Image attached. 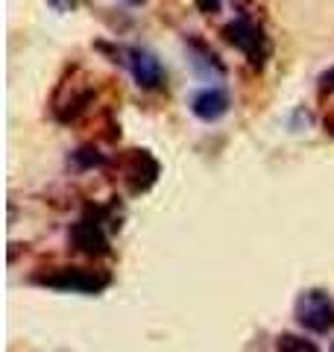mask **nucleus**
Here are the masks:
<instances>
[{
    "mask_svg": "<svg viewBox=\"0 0 334 352\" xmlns=\"http://www.w3.org/2000/svg\"><path fill=\"white\" fill-rule=\"evenodd\" d=\"M331 352H334V346H331Z\"/></svg>",
    "mask_w": 334,
    "mask_h": 352,
    "instance_id": "obj_13",
    "label": "nucleus"
},
{
    "mask_svg": "<svg viewBox=\"0 0 334 352\" xmlns=\"http://www.w3.org/2000/svg\"><path fill=\"white\" fill-rule=\"evenodd\" d=\"M71 244L80 252H85V256H106L109 235L97 217H82L71 226Z\"/></svg>",
    "mask_w": 334,
    "mask_h": 352,
    "instance_id": "obj_5",
    "label": "nucleus"
},
{
    "mask_svg": "<svg viewBox=\"0 0 334 352\" xmlns=\"http://www.w3.org/2000/svg\"><path fill=\"white\" fill-rule=\"evenodd\" d=\"M293 317L305 332L326 335L329 329H334V300L329 291L322 288H308L296 296L293 302Z\"/></svg>",
    "mask_w": 334,
    "mask_h": 352,
    "instance_id": "obj_1",
    "label": "nucleus"
},
{
    "mask_svg": "<svg viewBox=\"0 0 334 352\" xmlns=\"http://www.w3.org/2000/svg\"><path fill=\"white\" fill-rule=\"evenodd\" d=\"M223 36H226L229 44H235V47H238L252 65H264L267 38H264V32H261V27L255 24V21H249V18H235L232 24H226Z\"/></svg>",
    "mask_w": 334,
    "mask_h": 352,
    "instance_id": "obj_3",
    "label": "nucleus"
},
{
    "mask_svg": "<svg viewBox=\"0 0 334 352\" xmlns=\"http://www.w3.org/2000/svg\"><path fill=\"white\" fill-rule=\"evenodd\" d=\"M71 159H74L76 168H94V164H103V156H100L97 150H91V147H82V150L71 153Z\"/></svg>",
    "mask_w": 334,
    "mask_h": 352,
    "instance_id": "obj_9",
    "label": "nucleus"
},
{
    "mask_svg": "<svg viewBox=\"0 0 334 352\" xmlns=\"http://www.w3.org/2000/svg\"><path fill=\"white\" fill-rule=\"evenodd\" d=\"M191 65H194V68H197L199 74H205V76H211V74L223 76V74H226V68L220 65V59H217L208 47H203L199 41H194V44H191Z\"/></svg>",
    "mask_w": 334,
    "mask_h": 352,
    "instance_id": "obj_7",
    "label": "nucleus"
},
{
    "mask_svg": "<svg viewBox=\"0 0 334 352\" xmlns=\"http://www.w3.org/2000/svg\"><path fill=\"white\" fill-rule=\"evenodd\" d=\"M276 352H320V346L314 344V340H308L302 335H278L276 338Z\"/></svg>",
    "mask_w": 334,
    "mask_h": 352,
    "instance_id": "obj_8",
    "label": "nucleus"
},
{
    "mask_svg": "<svg viewBox=\"0 0 334 352\" xmlns=\"http://www.w3.org/2000/svg\"><path fill=\"white\" fill-rule=\"evenodd\" d=\"M320 88H322V91H334V68L320 76Z\"/></svg>",
    "mask_w": 334,
    "mask_h": 352,
    "instance_id": "obj_12",
    "label": "nucleus"
},
{
    "mask_svg": "<svg viewBox=\"0 0 334 352\" xmlns=\"http://www.w3.org/2000/svg\"><path fill=\"white\" fill-rule=\"evenodd\" d=\"M124 62L126 68L132 74V80H135L138 88H147V91H153V88H159L162 80H164V68L155 53H150L147 47H124Z\"/></svg>",
    "mask_w": 334,
    "mask_h": 352,
    "instance_id": "obj_4",
    "label": "nucleus"
},
{
    "mask_svg": "<svg viewBox=\"0 0 334 352\" xmlns=\"http://www.w3.org/2000/svg\"><path fill=\"white\" fill-rule=\"evenodd\" d=\"M44 288H53V291H65V294H100L109 285L106 273H97V270H82V267H62L50 273V276H38L36 279Z\"/></svg>",
    "mask_w": 334,
    "mask_h": 352,
    "instance_id": "obj_2",
    "label": "nucleus"
},
{
    "mask_svg": "<svg viewBox=\"0 0 334 352\" xmlns=\"http://www.w3.org/2000/svg\"><path fill=\"white\" fill-rule=\"evenodd\" d=\"M50 9H56V12H74L76 9V0H47Z\"/></svg>",
    "mask_w": 334,
    "mask_h": 352,
    "instance_id": "obj_11",
    "label": "nucleus"
},
{
    "mask_svg": "<svg viewBox=\"0 0 334 352\" xmlns=\"http://www.w3.org/2000/svg\"><path fill=\"white\" fill-rule=\"evenodd\" d=\"M188 106H191L194 118L205 120V124H214V120H220L223 115L229 112V94L223 91V88H217V85H208V88L194 91Z\"/></svg>",
    "mask_w": 334,
    "mask_h": 352,
    "instance_id": "obj_6",
    "label": "nucleus"
},
{
    "mask_svg": "<svg viewBox=\"0 0 334 352\" xmlns=\"http://www.w3.org/2000/svg\"><path fill=\"white\" fill-rule=\"evenodd\" d=\"M197 9L203 15H217L220 12V6H223V0H194Z\"/></svg>",
    "mask_w": 334,
    "mask_h": 352,
    "instance_id": "obj_10",
    "label": "nucleus"
}]
</instances>
